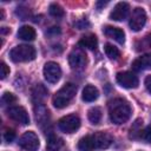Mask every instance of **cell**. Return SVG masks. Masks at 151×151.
<instances>
[{"label":"cell","mask_w":151,"mask_h":151,"mask_svg":"<svg viewBox=\"0 0 151 151\" xmlns=\"http://www.w3.org/2000/svg\"><path fill=\"white\" fill-rule=\"evenodd\" d=\"M18 144L25 151H37L39 147V138L34 132L27 131L19 138Z\"/></svg>","instance_id":"cell-5"},{"label":"cell","mask_w":151,"mask_h":151,"mask_svg":"<svg viewBox=\"0 0 151 151\" xmlns=\"http://www.w3.org/2000/svg\"><path fill=\"white\" fill-rule=\"evenodd\" d=\"M132 110L130 104L122 98H114L109 103V116L112 123L119 125L126 123L131 117Z\"/></svg>","instance_id":"cell-1"},{"label":"cell","mask_w":151,"mask_h":151,"mask_svg":"<svg viewBox=\"0 0 151 151\" xmlns=\"http://www.w3.org/2000/svg\"><path fill=\"white\" fill-rule=\"evenodd\" d=\"M8 74H9V67L4 61H1V64H0V78L5 79Z\"/></svg>","instance_id":"cell-29"},{"label":"cell","mask_w":151,"mask_h":151,"mask_svg":"<svg viewBox=\"0 0 151 151\" xmlns=\"http://www.w3.org/2000/svg\"><path fill=\"white\" fill-rule=\"evenodd\" d=\"M101 110L99 107H92L87 112V118L92 124H99L101 120Z\"/></svg>","instance_id":"cell-21"},{"label":"cell","mask_w":151,"mask_h":151,"mask_svg":"<svg viewBox=\"0 0 151 151\" xmlns=\"http://www.w3.org/2000/svg\"><path fill=\"white\" fill-rule=\"evenodd\" d=\"M7 116L11 119H13L14 122H17L19 124H22V125H26V124L29 123L28 113L22 106H11L7 110Z\"/></svg>","instance_id":"cell-9"},{"label":"cell","mask_w":151,"mask_h":151,"mask_svg":"<svg viewBox=\"0 0 151 151\" xmlns=\"http://www.w3.org/2000/svg\"><path fill=\"white\" fill-rule=\"evenodd\" d=\"M35 117H37V122H39V124H41V122H46V119L48 117V111L44 106H39L38 111L35 113Z\"/></svg>","instance_id":"cell-25"},{"label":"cell","mask_w":151,"mask_h":151,"mask_svg":"<svg viewBox=\"0 0 151 151\" xmlns=\"http://www.w3.org/2000/svg\"><path fill=\"white\" fill-rule=\"evenodd\" d=\"M86 54L81 48H74L68 55V64L73 70H83L86 66Z\"/></svg>","instance_id":"cell-6"},{"label":"cell","mask_w":151,"mask_h":151,"mask_svg":"<svg viewBox=\"0 0 151 151\" xmlns=\"http://www.w3.org/2000/svg\"><path fill=\"white\" fill-rule=\"evenodd\" d=\"M14 138H15V132H14V130H12V129L5 130V132H4V139H5V142L11 143V142H13Z\"/></svg>","instance_id":"cell-28"},{"label":"cell","mask_w":151,"mask_h":151,"mask_svg":"<svg viewBox=\"0 0 151 151\" xmlns=\"http://www.w3.org/2000/svg\"><path fill=\"white\" fill-rule=\"evenodd\" d=\"M78 150L79 151H94V143L92 139V136H85L78 142Z\"/></svg>","instance_id":"cell-19"},{"label":"cell","mask_w":151,"mask_h":151,"mask_svg":"<svg viewBox=\"0 0 151 151\" xmlns=\"http://www.w3.org/2000/svg\"><path fill=\"white\" fill-rule=\"evenodd\" d=\"M132 68L137 72L150 70L151 68V53L150 54H144V55L137 58L132 63Z\"/></svg>","instance_id":"cell-14"},{"label":"cell","mask_w":151,"mask_h":151,"mask_svg":"<svg viewBox=\"0 0 151 151\" xmlns=\"http://www.w3.org/2000/svg\"><path fill=\"white\" fill-rule=\"evenodd\" d=\"M106 4H107V1H105V2H104V1H101V2H97V7H98V8H100L101 6H105Z\"/></svg>","instance_id":"cell-32"},{"label":"cell","mask_w":151,"mask_h":151,"mask_svg":"<svg viewBox=\"0 0 151 151\" xmlns=\"http://www.w3.org/2000/svg\"><path fill=\"white\" fill-rule=\"evenodd\" d=\"M104 34L107 38H111L113 40H116L119 44H124L125 41V33L123 29L118 28V27H113V26H106L104 28Z\"/></svg>","instance_id":"cell-13"},{"label":"cell","mask_w":151,"mask_h":151,"mask_svg":"<svg viewBox=\"0 0 151 151\" xmlns=\"http://www.w3.org/2000/svg\"><path fill=\"white\" fill-rule=\"evenodd\" d=\"M64 145V142L60 137L55 136V134H50L47 138V143L46 146L50 151H59Z\"/></svg>","instance_id":"cell-18"},{"label":"cell","mask_w":151,"mask_h":151,"mask_svg":"<svg viewBox=\"0 0 151 151\" xmlns=\"http://www.w3.org/2000/svg\"><path fill=\"white\" fill-rule=\"evenodd\" d=\"M92 136V139H93V143H94V147L96 150H104V149H107L113 139L112 137L107 133V132H103V131H99V132H96Z\"/></svg>","instance_id":"cell-11"},{"label":"cell","mask_w":151,"mask_h":151,"mask_svg":"<svg viewBox=\"0 0 151 151\" xmlns=\"http://www.w3.org/2000/svg\"><path fill=\"white\" fill-rule=\"evenodd\" d=\"M9 32H11V29L7 28V27H2L1 28V34H6V33H9Z\"/></svg>","instance_id":"cell-31"},{"label":"cell","mask_w":151,"mask_h":151,"mask_svg":"<svg viewBox=\"0 0 151 151\" xmlns=\"http://www.w3.org/2000/svg\"><path fill=\"white\" fill-rule=\"evenodd\" d=\"M145 22H146V13H145V11L143 8H140V7L134 8L132 14H131V17H130V22H129L131 29L134 31V32H138L144 27Z\"/></svg>","instance_id":"cell-7"},{"label":"cell","mask_w":151,"mask_h":151,"mask_svg":"<svg viewBox=\"0 0 151 151\" xmlns=\"http://www.w3.org/2000/svg\"><path fill=\"white\" fill-rule=\"evenodd\" d=\"M104 50H105L106 55H107L110 59L116 60V59H118V58H119V55H120L119 50H118L117 47H114L113 45H111V44H106V45H105V47H104Z\"/></svg>","instance_id":"cell-23"},{"label":"cell","mask_w":151,"mask_h":151,"mask_svg":"<svg viewBox=\"0 0 151 151\" xmlns=\"http://www.w3.org/2000/svg\"><path fill=\"white\" fill-rule=\"evenodd\" d=\"M139 138H142L146 143H151V125H149V126H146L145 129L142 130Z\"/></svg>","instance_id":"cell-27"},{"label":"cell","mask_w":151,"mask_h":151,"mask_svg":"<svg viewBox=\"0 0 151 151\" xmlns=\"http://www.w3.org/2000/svg\"><path fill=\"white\" fill-rule=\"evenodd\" d=\"M17 100L15 96L13 93H9V92H5L1 97V103L2 105H8V104H13L14 101Z\"/></svg>","instance_id":"cell-26"},{"label":"cell","mask_w":151,"mask_h":151,"mask_svg":"<svg viewBox=\"0 0 151 151\" xmlns=\"http://www.w3.org/2000/svg\"><path fill=\"white\" fill-rule=\"evenodd\" d=\"M145 87H146V90L151 93V76H147V77L145 78Z\"/></svg>","instance_id":"cell-30"},{"label":"cell","mask_w":151,"mask_h":151,"mask_svg":"<svg viewBox=\"0 0 151 151\" xmlns=\"http://www.w3.org/2000/svg\"><path fill=\"white\" fill-rule=\"evenodd\" d=\"M129 11H130V6L127 2H118L111 11L110 19L114 21H123L127 17Z\"/></svg>","instance_id":"cell-12"},{"label":"cell","mask_w":151,"mask_h":151,"mask_svg":"<svg viewBox=\"0 0 151 151\" xmlns=\"http://www.w3.org/2000/svg\"><path fill=\"white\" fill-rule=\"evenodd\" d=\"M48 12H50V14H51L52 17H55V18H61V17L65 14L63 7H61L60 5H58V4H52V5H50Z\"/></svg>","instance_id":"cell-24"},{"label":"cell","mask_w":151,"mask_h":151,"mask_svg":"<svg viewBox=\"0 0 151 151\" xmlns=\"http://www.w3.org/2000/svg\"><path fill=\"white\" fill-rule=\"evenodd\" d=\"M147 40H149V45L151 46V33L149 34V37H147Z\"/></svg>","instance_id":"cell-33"},{"label":"cell","mask_w":151,"mask_h":151,"mask_svg":"<svg viewBox=\"0 0 151 151\" xmlns=\"http://www.w3.org/2000/svg\"><path fill=\"white\" fill-rule=\"evenodd\" d=\"M117 83L125 88H136L138 86V78L132 72H119L116 77Z\"/></svg>","instance_id":"cell-10"},{"label":"cell","mask_w":151,"mask_h":151,"mask_svg":"<svg viewBox=\"0 0 151 151\" xmlns=\"http://www.w3.org/2000/svg\"><path fill=\"white\" fill-rule=\"evenodd\" d=\"M46 96H47V91H46V88H45L41 84H38V85L33 88V91H32L33 100H34L37 104H40V103L46 98Z\"/></svg>","instance_id":"cell-20"},{"label":"cell","mask_w":151,"mask_h":151,"mask_svg":"<svg viewBox=\"0 0 151 151\" xmlns=\"http://www.w3.org/2000/svg\"><path fill=\"white\" fill-rule=\"evenodd\" d=\"M44 77L51 84L57 83L60 79V77H61V68H60V66L57 63H54V61L46 63L45 66H44Z\"/></svg>","instance_id":"cell-8"},{"label":"cell","mask_w":151,"mask_h":151,"mask_svg":"<svg viewBox=\"0 0 151 151\" xmlns=\"http://www.w3.org/2000/svg\"><path fill=\"white\" fill-rule=\"evenodd\" d=\"M142 125H143V120H142V119H137V120L132 124V126H131V129H130V138L136 139V138H139V137H140Z\"/></svg>","instance_id":"cell-22"},{"label":"cell","mask_w":151,"mask_h":151,"mask_svg":"<svg viewBox=\"0 0 151 151\" xmlns=\"http://www.w3.org/2000/svg\"><path fill=\"white\" fill-rule=\"evenodd\" d=\"M80 126V119L77 114H67L59 119L58 127L65 133H73Z\"/></svg>","instance_id":"cell-4"},{"label":"cell","mask_w":151,"mask_h":151,"mask_svg":"<svg viewBox=\"0 0 151 151\" xmlns=\"http://www.w3.org/2000/svg\"><path fill=\"white\" fill-rule=\"evenodd\" d=\"M78 45L80 47L84 48H88V50H96L97 45H98V39L94 34H86L83 35L78 42Z\"/></svg>","instance_id":"cell-15"},{"label":"cell","mask_w":151,"mask_h":151,"mask_svg":"<svg viewBox=\"0 0 151 151\" xmlns=\"http://www.w3.org/2000/svg\"><path fill=\"white\" fill-rule=\"evenodd\" d=\"M77 92V86L72 83L65 84L54 96H53V105L57 109H63L66 107L70 101L73 99Z\"/></svg>","instance_id":"cell-2"},{"label":"cell","mask_w":151,"mask_h":151,"mask_svg":"<svg viewBox=\"0 0 151 151\" xmlns=\"http://www.w3.org/2000/svg\"><path fill=\"white\" fill-rule=\"evenodd\" d=\"M9 57L14 63L31 61L35 58V48L31 45H19L11 50Z\"/></svg>","instance_id":"cell-3"},{"label":"cell","mask_w":151,"mask_h":151,"mask_svg":"<svg viewBox=\"0 0 151 151\" xmlns=\"http://www.w3.org/2000/svg\"><path fill=\"white\" fill-rule=\"evenodd\" d=\"M99 96V92L97 90V87H94L93 85H86L83 90V94H81V98L84 101H87V103H91V101H94Z\"/></svg>","instance_id":"cell-16"},{"label":"cell","mask_w":151,"mask_h":151,"mask_svg":"<svg viewBox=\"0 0 151 151\" xmlns=\"http://www.w3.org/2000/svg\"><path fill=\"white\" fill-rule=\"evenodd\" d=\"M18 37L22 40H26V41H32L34 40L35 38V31L33 27L28 26V25H25V26H21L18 31Z\"/></svg>","instance_id":"cell-17"}]
</instances>
